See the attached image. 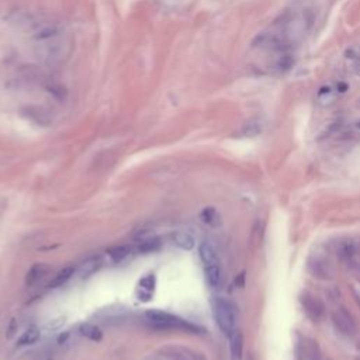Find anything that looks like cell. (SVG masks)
<instances>
[{"instance_id":"cell-1","label":"cell","mask_w":360,"mask_h":360,"mask_svg":"<svg viewBox=\"0 0 360 360\" xmlns=\"http://www.w3.org/2000/svg\"><path fill=\"white\" fill-rule=\"evenodd\" d=\"M315 24V14L307 6H293L281 12L260 31L249 47L252 67L260 73L280 76L295 64L298 48Z\"/></svg>"},{"instance_id":"cell-2","label":"cell","mask_w":360,"mask_h":360,"mask_svg":"<svg viewBox=\"0 0 360 360\" xmlns=\"http://www.w3.org/2000/svg\"><path fill=\"white\" fill-rule=\"evenodd\" d=\"M145 320L155 329L160 331H182L187 334H201L203 328L190 322V321L180 318L166 311L160 309H148L145 311Z\"/></svg>"},{"instance_id":"cell-3","label":"cell","mask_w":360,"mask_h":360,"mask_svg":"<svg viewBox=\"0 0 360 360\" xmlns=\"http://www.w3.org/2000/svg\"><path fill=\"white\" fill-rule=\"evenodd\" d=\"M213 315L217 326L224 335L232 334L237 329V309L235 306L224 297H214Z\"/></svg>"},{"instance_id":"cell-4","label":"cell","mask_w":360,"mask_h":360,"mask_svg":"<svg viewBox=\"0 0 360 360\" xmlns=\"http://www.w3.org/2000/svg\"><path fill=\"white\" fill-rule=\"evenodd\" d=\"M349 92L346 80H332L322 85L315 94V103L320 107H331L338 103Z\"/></svg>"},{"instance_id":"cell-5","label":"cell","mask_w":360,"mask_h":360,"mask_svg":"<svg viewBox=\"0 0 360 360\" xmlns=\"http://www.w3.org/2000/svg\"><path fill=\"white\" fill-rule=\"evenodd\" d=\"M300 303H301V307L304 309L306 315L312 322H320V321L325 318L326 307H325V303L321 300L320 297L306 291V293L300 295Z\"/></svg>"},{"instance_id":"cell-6","label":"cell","mask_w":360,"mask_h":360,"mask_svg":"<svg viewBox=\"0 0 360 360\" xmlns=\"http://www.w3.org/2000/svg\"><path fill=\"white\" fill-rule=\"evenodd\" d=\"M332 318V324H334L335 329L343 336H353L358 332V325L356 321L353 318V315L347 311L346 308L338 307L332 311L331 314Z\"/></svg>"},{"instance_id":"cell-7","label":"cell","mask_w":360,"mask_h":360,"mask_svg":"<svg viewBox=\"0 0 360 360\" xmlns=\"http://www.w3.org/2000/svg\"><path fill=\"white\" fill-rule=\"evenodd\" d=\"M336 252H338V256L341 257V260L350 270H353L358 274H360V254L358 251V246L352 240L341 242L338 249H336Z\"/></svg>"},{"instance_id":"cell-8","label":"cell","mask_w":360,"mask_h":360,"mask_svg":"<svg viewBox=\"0 0 360 360\" xmlns=\"http://www.w3.org/2000/svg\"><path fill=\"white\" fill-rule=\"evenodd\" d=\"M307 269L312 277L320 279V280H329L334 276L331 265L322 256H318V255H314L308 259Z\"/></svg>"},{"instance_id":"cell-9","label":"cell","mask_w":360,"mask_h":360,"mask_svg":"<svg viewBox=\"0 0 360 360\" xmlns=\"http://www.w3.org/2000/svg\"><path fill=\"white\" fill-rule=\"evenodd\" d=\"M51 272V266L47 263H34L28 269L26 273V286L27 287H34L41 280L47 277V274Z\"/></svg>"},{"instance_id":"cell-10","label":"cell","mask_w":360,"mask_h":360,"mask_svg":"<svg viewBox=\"0 0 360 360\" xmlns=\"http://www.w3.org/2000/svg\"><path fill=\"white\" fill-rule=\"evenodd\" d=\"M155 286H156V279L154 274H147L144 276L141 280L138 281V287H137V295L139 301H149L154 295L155 291Z\"/></svg>"},{"instance_id":"cell-11","label":"cell","mask_w":360,"mask_h":360,"mask_svg":"<svg viewBox=\"0 0 360 360\" xmlns=\"http://www.w3.org/2000/svg\"><path fill=\"white\" fill-rule=\"evenodd\" d=\"M171 242L182 251H191L196 245L194 237L189 231H173L171 234Z\"/></svg>"},{"instance_id":"cell-12","label":"cell","mask_w":360,"mask_h":360,"mask_svg":"<svg viewBox=\"0 0 360 360\" xmlns=\"http://www.w3.org/2000/svg\"><path fill=\"white\" fill-rule=\"evenodd\" d=\"M228 338H229V350H231L232 359L242 360V356H243V347H245L243 334L240 332V329H235Z\"/></svg>"},{"instance_id":"cell-13","label":"cell","mask_w":360,"mask_h":360,"mask_svg":"<svg viewBox=\"0 0 360 360\" xmlns=\"http://www.w3.org/2000/svg\"><path fill=\"white\" fill-rule=\"evenodd\" d=\"M162 249V242L154 235H141L138 240V251L142 254H155Z\"/></svg>"},{"instance_id":"cell-14","label":"cell","mask_w":360,"mask_h":360,"mask_svg":"<svg viewBox=\"0 0 360 360\" xmlns=\"http://www.w3.org/2000/svg\"><path fill=\"white\" fill-rule=\"evenodd\" d=\"M199 255H200L201 262L204 263V266H211V265H221L220 256L217 254V251L214 249V246L208 242H203L199 248Z\"/></svg>"},{"instance_id":"cell-15","label":"cell","mask_w":360,"mask_h":360,"mask_svg":"<svg viewBox=\"0 0 360 360\" xmlns=\"http://www.w3.org/2000/svg\"><path fill=\"white\" fill-rule=\"evenodd\" d=\"M206 279H207V283L210 284V287L221 289V286L224 283V273H223L221 265L206 266Z\"/></svg>"},{"instance_id":"cell-16","label":"cell","mask_w":360,"mask_h":360,"mask_svg":"<svg viewBox=\"0 0 360 360\" xmlns=\"http://www.w3.org/2000/svg\"><path fill=\"white\" fill-rule=\"evenodd\" d=\"M102 265H103V262H102L100 256H92V257L86 259L79 267L80 277H83V279L90 277L92 274H94L102 267Z\"/></svg>"},{"instance_id":"cell-17","label":"cell","mask_w":360,"mask_h":360,"mask_svg":"<svg viewBox=\"0 0 360 360\" xmlns=\"http://www.w3.org/2000/svg\"><path fill=\"white\" fill-rule=\"evenodd\" d=\"M79 332L83 338L92 341V342H102L103 341V332L102 329L90 322H85L79 326Z\"/></svg>"},{"instance_id":"cell-18","label":"cell","mask_w":360,"mask_h":360,"mask_svg":"<svg viewBox=\"0 0 360 360\" xmlns=\"http://www.w3.org/2000/svg\"><path fill=\"white\" fill-rule=\"evenodd\" d=\"M73 273H75V267L73 266L62 267V269L53 276L52 280L48 283V287H50V289L62 287L68 280H70V277L73 276Z\"/></svg>"},{"instance_id":"cell-19","label":"cell","mask_w":360,"mask_h":360,"mask_svg":"<svg viewBox=\"0 0 360 360\" xmlns=\"http://www.w3.org/2000/svg\"><path fill=\"white\" fill-rule=\"evenodd\" d=\"M201 221L211 228H218L221 225V215L214 208V207H206L200 213Z\"/></svg>"},{"instance_id":"cell-20","label":"cell","mask_w":360,"mask_h":360,"mask_svg":"<svg viewBox=\"0 0 360 360\" xmlns=\"http://www.w3.org/2000/svg\"><path fill=\"white\" fill-rule=\"evenodd\" d=\"M133 252V248L130 245H117L113 246L107 251V255L110 256L113 263H120L124 259H127Z\"/></svg>"},{"instance_id":"cell-21","label":"cell","mask_w":360,"mask_h":360,"mask_svg":"<svg viewBox=\"0 0 360 360\" xmlns=\"http://www.w3.org/2000/svg\"><path fill=\"white\" fill-rule=\"evenodd\" d=\"M40 339V329L37 326H30L26 329L23 335L18 338L17 345L18 346H28V345H34L37 341Z\"/></svg>"},{"instance_id":"cell-22","label":"cell","mask_w":360,"mask_h":360,"mask_svg":"<svg viewBox=\"0 0 360 360\" xmlns=\"http://www.w3.org/2000/svg\"><path fill=\"white\" fill-rule=\"evenodd\" d=\"M16 331H17V324H16V320H12L10 325H9V329H7V332H9L7 336H9V338H12Z\"/></svg>"},{"instance_id":"cell-23","label":"cell","mask_w":360,"mask_h":360,"mask_svg":"<svg viewBox=\"0 0 360 360\" xmlns=\"http://www.w3.org/2000/svg\"><path fill=\"white\" fill-rule=\"evenodd\" d=\"M356 301L359 303V306H360V295H356Z\"/></svg>"},{"instance_id":"cell-24","label":"cell","mask_w":360,"mask_h":360,"mask_svg":"<svg viewBox=\"0 0 360 360\" xmlns=\"http://www.w3.org/2000/svg\"><path fill=\"white\" fill-rule=\"evenodd\" d=\"M249 360H254V358H252V356H251V358H249Z\"/></svg>"},{"instance_id":"cell-25","label":"cell","mask_w":360,"mask_h":360,"mask_svg":"<svg viewBox=\"0 0 360 360\" xmlns=\"http://www.w3.org/2000/svg\"><path fill=\"white\" fill-rule=\"evenodd\" d=\"M50 360H51V359H50Z\"/></svg>"}]
</instances>
